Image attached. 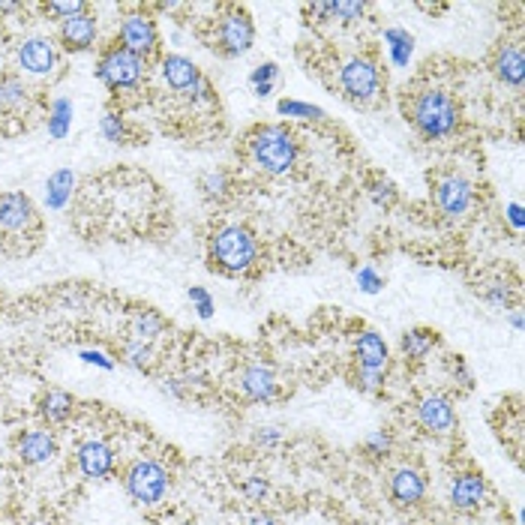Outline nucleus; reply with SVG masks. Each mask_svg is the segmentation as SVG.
Segmentation results:
<instances>
[{"label": "nucleus", "instance_id": "obj_1", "mask_svg": "<svg viewBox=\"0 0 525 525\" xmlns=\"http://www.w3.org/2000/svg\"><path fill=\"white\" fill-rule=\"evenodd\" d=\"M405 114H409L417 135L426 138V142H445V138L456 135L459 121H463L459 102L445 88L414 91L405 102Z\"/></svg>", "mask_w": 525, "mask_h": 525}, {"label": "nucleus", "instance_id": "obj_2", "mask_svg": "<svg viewBox=\"0 0 525 525\" xmlns=\"http://www.w3.org/2000/svg\"><path fill=\"white\" fill-rule=\"evenodd\" d=\"M246 154H250V163L264 171V175L285 177L292 175L300 159V142L288 126L264 123L255 126L250 138H246Z\"/></svg>", "mask_w": 525, "mask_h": 525}, {"label": "nucleus", "instance_id": "obj_3", "mask_svg": "<svg viewBox=\"0 0 525 525\" xmlns=\"http://www.w3.org/2000/svg\"><path fill=\"white\" fill-rule=\"evenodd\" d=\"M208 262L225 276L250 273L259 262V238L241 222H225L208 241Z\"/></svg>", "mask_w": 525, "mask_h": 525}, {"label": "nucleus", "instance_id": "obj_4", "mask_svg": "<svg viewBox=\"0 0 525 525\" xmlns=\"http://www.w3.org/2000/svg\"><path fill=\"white\" fill-rule=\"evenodd\" d=\"M123 489L135 505L156 508L168 498L171 475L156 459H135V463H130L123 471Z\"/></svg>", "mask_w": 525, "mask_h": 525}, {"label": "nucleus", "instance_id": "obj_5", "mask_svg": "<svg viewBox=\"0 0 525 525\" xmlns=\"http://www.w3.org/2000/svg\"><path fill=\"white\" fill-rule=\"evenodd\" d=\"M145 72H147V60L126 51L123 46H109L100 55V63H96V79L112 93L138 91L145 81Z\"/></svg>", "mask_w": 525, "mask_h": 525}, {"label": "nucleus", "instance_id": "obj_6", "mask_svg": "<svg viewBox=\"0 0 525 525\" xmlns=\"http://www.w3.org/2000/svg\"><path fill=\"white\" fill-rule=\"evenodd\" d=\"M339 91L346 93V100L367 105L381 93V70L372 58L355 55L342 60L339 67Z\"/></svg>", "mask_w": 525, "mask_h": 525}, {"label": "nucleus", "instance_id": "obj_7", "mask_svg": "<svg viewBox=\"0 0 525 525\" xmlns=\"http://www.w3.org/2000/svg\"><path fill=\"white\" fill-rule=\"evenodd\" d=\"M433 201L445 220L459 222L468 217L471 205H475V184L459 171H447L433 184Z\"/></svg>", "mask_w": 525, "mask_h": 525}, {"label": "nucleus", "instance_id": "obj_8", "mask_svg": "<svg viewBox=\"0 0 525 525\" xmlns=\"http://www.w3.org/2000/svg\"><path fill=\"white\" fill-rule=\"evenodd\" d=\"M252 42H255V25L250 13L241 6H229V13L217 21V48L225 58H241L252 48Z\"/></svg>", "mask_w": 525, "mask_h": 525}, {"label": "nucleus", "instance_id": "obj_9", "mask_svg": "<svg viewBox=\"0 0 525 525\" xmlns=\"http://www.w3.org/2000/svg\"><path fill=\"white\" fill-rule=\"evenodd\" d=\"M117 46H123L126 51H133L138 58H154L159 48V30L156 21L145 13H130L121 18L117 25Z\"/></svg>", "mask_w": 525, "mask_h": 525}, {"label": "nucleus", "instance_id": "obj_10", "mask_svg": "<svg viewBox=\"0 0 525 525\" xmlns=\"http://www.w3.org/2000/svg\"><path fill=\"white\" fill-rule=\"evenodd\" d=\"M414 417L430 435H450L456 430V405L447 393H423L414 405Z\"/></svg>", "mask_w": 525, "mask_h": 525}, {"label": "nucleus", "instance_id": "obj_11", "mask_svg": "<svg viewBox=\"0 0 525 525\" xmlns=\"http://www.w3.org/2000/svg\"><path fill=\"white\" fill-rule=\"evenodd\" d=\"M238 391L250 402H259V405L273 402L276 396H280V379H276V370L264 360L246 363V367L238 372Z\"/></svg>", "mask_w": 525, "mask_h": 525}, {"label": "nucleus", "instance_id": "obj_12", "mask_svg": "<svg viewBox=\"0 0 525 525\" xmlns=\"http://www.w3.org/2000/svg\"><path fill=\"white\" fill-rule=\"evenodd\" d=\"M75 466H79V471L88 480H109L114 475L117 454L102 438H88V442L75 447Z\"/></svg>", "mask_w": 525, "mask_h": 525}, {"label": "nucleus", "instance_id": "obj_13", "mask_svg": "<svg viewBox=\"0 0 525 525\" xmlns=\"http://www.w3.org/2000/svg\"><path fill=\"white\" fill-rule=\"evenodd\" d=\"M388 496L402 510L417 508L426 498V475L414 466H396L388 477Z\"/></svg>", "mask_w": 525, "mask_h": 525}, {"label": "nucleus", "instance_id": "obj_14", "mask_svg": "<svg viewBox=\"0 0 525 525\" xmlns=\"http://www.w3.org/2000/svg\"><path fill=\"white\" fill-rule=\"evenodd\" d=\"M487 496H489V487H487V480L477 475V471H459V475L450 480V487H447L450 508L459 510V513L480 510L487 505Z\"/></svg>", "mask_w": 525, "mask_h": 525}, {"label": "nucleus", "instance_id": "obj_15", "mask_svg": "<svg viewBox=\"0 0 525 525\" xmlns=\"http://www.w3.org/2000/svg\"><path fill=\"white\" fill-rule=\"evenodd\" d=\"M16 58L27 75H51L58 70V48L48 37H25L18 42Z\"/></svg>", "mask_w": 525, "mask_h": 525}, {"label": "nucleus", "instance_id": "obj_16", "mask_svg": "<svg viewBox=\"0 0 525 525\" xmlns=\"http://www.w3.org/2000/svg\"><path fill=\"white\" fill-rule=\"evenodd\" d=\"M37 225V208L25 192H4L0 196V231L25 234Z\"/></svg>", "mask_w": 525, "mask_h": 525}, {"label": "nucleus", "instance_id": "obj_17", "mask_svg": "<svg viewBox=\"0 0 525 525\" xmlns=\"http://www.w3.org/2000/svg\"><path fill=\"white\" fill-rule=\"evenodd\" d=\"M16 450L25 466H46L58 456V438L51 430H27L21 433Z\"/></svg>", "mask_w": 525, "mask_h": 525}, {"label": "nucleus", "instance_id": "obj_18", "mask_svg": "<svg viewBox=\"0 0 525 525\" xmlns=\"http://www.w3.org/2000/svg\"><path fill=\"white\" fill-rule=\"evenodd\" d=\"M492 72L501 84L508 88H522L525 81V55H522V46L520 42H501L492 55Z\"/></svg>", "mask_w": 525, "mask_h": 525}, {"label": "nucleus", "instance_id": "obj_19", "mask_svg": "<svg viewBox=\"0 0 525 525\" xmlns=\"http://www.w3.org/2000/svg\"><path fill=\"white\" fill-rule=\"evenodd\" d=\"M351 355H355V363L360 370L388 372L391 348H388V342H384V337L375 334V330H360V334L355 337V346H351Z\"/></svg>", "mask_w": 525, "mask_h": 525}, {"label": "nucleus", "instance_id": "obj_20", "mask_svg": "<svg viewBox=\"0 0 525 525\" xmlns=\"http://www.w3.org/2000/svg\"><path fill=\"white\" fill-rule=\"evenodd\" d=\"M159 75H163V81L168 84L171 91L184 93V96L196 88L201 79H205L196 63H192L189 58H184V55H166L163 60H159Z\"/></svg>", "mask_w": 525, "mask_h": 525}, {"label": "nucleus", "instance_id": "obj_21", "mask_svg": "<svg viewBox=\"0 0 525 525\" xmlns=\"http://www.w3.org/2000/svg\"><path fill=\"white\" fill-rule=\"evenodd\" d=\"M100 25H96L93 13H79L67 21H60V46L67 51H88L93 48Z\"/></svg>", "mask_w": 525, "mask_h": 525}, {"label": "nucleus", "instance_id": "obj_22", "mask_svg": "<svg viewBox=\"0 0 525 525\" xmlns=\"http://www.w3.org/2000/svg\"><path fill=\"white\" fill-rule=\"evenodd\" d=\"M438 346V334L433 327H412L400 337V351L409 363H423Z\"/></svg>", "mask_w": 525, "mask_h": 525}, {"label": "nucleus", "instance_id": "obj_23", "mask_svg": "<svg viewBox=\"0 0 525 525\" xmlns=\"http://www.w3.org/2000/svg\"><path fill=\"white\" fill-rule=\"evenodd\" d=\"M75 412V400H72V393L67 391H60V388H51L42 393V400H39V417L46 421L48 426H60V423H67L70 417Z\"/></svg>", "mask_w": 525, "mask_h": 525}, {"label": "nucleus", "instance_id": "obj_24", "mask_svg": "<svg viewBox=\"0 0 525 525\" xmlns=\"http://www.w3.org/2000/svg\"><path fill=\"white\" fill-rule=\"evenodd\" d=\"M72 189H75L72 168H58L55 175L46 180V205H48L51 210H63V208L70 205Z\"/></svg>", "mask_w": 525, "mask_h": 525}, {"label": "nucleus", "instance_id": "obj_25", "mask_svg": "<svg viewBox=\"0 0 525 525\" xmlns=\"http://www.w3.org/2000/svg\"><path fill=\"white\" fill-rule=\"evenodd\" d=\"M384 46H388V58L393 67H409L414 55V37L405 27H388L384 30Z\"/></svg>", "mask_w": 525, "mask_h": 525}, {"label": "nucleus", "instance_id": "obj_26", "mask_svg": "<svg viewBox=\"0 0 525 525\" xmlns=\"http://www.w3.org/2000/svg\"><path fill=\"white\" fill-rule=\"evenodd\" d=\"M130 334L138 342H154L156 337L166 334V321L154 309H135L130 318Z\"/></svg>", "mask_w": 525, "mask_h": 525}, {"label": "nucleus", "instance_id": "obj_27", "mask_svg": "<svg viewBox=\"0 0 525 525\" xmlns=\"http://www.w3.org/2000/svg\"><path fill=\"white\" fill-rule=\"evenodd\" d=\"M70 130H72V102L67 96H58L48 109V135L60 142V138L70 135Z\"/></svg>", "mask_w": 525, "mask_h": 525}, {"label": "nucleus", "instance_id": "obj_28", "mask_svg": "<svg viewBox=\"0 0 525 525\" xmlns=\"http://www.w3.org/2000/svg\"><path fill=\"white\" fill-rule=\"evenodd\" d=\"M276 81H280V67H276L273 60H267V63H259L252 72H250V88L255 96H271L273 88H276Z\"/></svg>", "mask_w": 525, "mask_h": 525}, {"label": "nucleus", "instance_id": "obj_29", "mask_svg": "<svg viewBox=\"0 0 525 525\" xmlns=\"http://www.w3.org/2000/svg\"><path fill=\"white\" fill-rule=\"evenodd\" d=\"M276 112L283 117H292V121H325V109H318L313 102H300V100H280L276 102Z\"/></svg>", "mask_w": 525, "mask_h": 525}, {"label": "nucleus", "instance_id": "obj_30", "mask_svg": "<svg viewBox=\"0 0 525 525\" xmlns=\"http://www.w3.org/2000/svg\"><path fill=\"white\" fill-rule=\"evenodd\" d=\"M367 189H370V198L375 201L379 208H393L396 205V198H400V192H396V184L391 177H384V175H372L367 180Z\"/></svg>", "mask_w": 525, "mask_h": 525}, {"label": "nucleus", "instance_id": "obj_31", "mask_svg": "<svg viewBox=\"0 0 525 525\" xmlns=\"http://www.w3.org/2000/svg\"><path fill=\"white\" fill-rule=\"evenodd\" d=\"M25 102H27V88L18 75L0 79V105H4V109H21Z\"/></svg>", "mask_w": 525, "mask_h": 525}, {"label": "nucleus", "instance_id": "obj_32", "mask_svg": "<svg viewBox=\"0 0 525 525\" xmlns=\"http://www.w3.org/2000/svg\"><path fill=\"white\" fill-rule=\"evenodd\" d=\"M198 189L205 192V198H213V201H222L229 196V175L225 171H205V175L198 177Z\"/></svg>", "mask_w": 525, "mask_h": 525}, {"label": "nucleus", "instance_id": "obj_33", "mask_svg": "<svg viewBox=\"0 0 525 525\" xmlns=\"http://www.w3.org/2000/svg\"><path fill=\"white\" fill-rule=\"evenodd\" d=\"M123 360L130 363L133 370L145 372V370H150V363H154V346H150V342L130 339L123 346Z\"/></svg>", "mask_w": 525, "mask_h": 525}, {"label": "nucleus", "instance_id": "obj_34", "mask_svg": "<svg viewBox=\"0 0 525 525\" xmlns=\"http://www.w3.org/2000/svg\"><path fill=\"white\" fill-rule=\"evenodd\" d=\"M367 16V4L360 0H334L330 4V21H339V25H355Z\"/></svg>", "mask_w": 525, "mask_h": 525}, {"label": "nucleus", "instance_id": "obj_35", "mask_svg": "<svg viewBox=\"0 0 525 525\" xmlns=\"http://www.w3.org/2000/svg\"><path fill=\"white\" fill-rule=\"evenodd\" d=\"M363 450L372 456V459H388L393 454V433L391 430H372L363 442Z\"/></svg>", "mask_w": 525, "mask_h": 525}, {"label": "nucleus", "instance_id": "obj_36", "mask_svg": "<svg viewBox=\"0 0 525 525\" xmlns=\"http://www.w3.org/2000/svg\"><path fill=\"white\" fill-rule=\"evenodd\" d=\"M100 133L105 142H112V145H121L123 138H126V123H123V117L117 114V112H109V114H102V121H100Z\"/></svg>", "mask_w": 525, "mask_h": 525}, {"label": "nucleus", "instance_id": "obj_37", "mask_svg": "<svg viewBox=\"0 0 525 525\" xmlns=\"http://www.w3.org/2000/svg\"><path fill=\"white\" fill-rule=\"evenodd\" d=\"M187 297H189V304H192V309H196V316H198V318H205V321L213 318V309H217V304H213V297H210L208 288L189 285Z\"/></svg>", "mask_w": 525, "mask_h": 525}, {"label": "nucleus", "instance_id": "obj_38", "mask_svg": "<svg viewBox=\"0 0 525 525\" xmlns=\"http://www.w3.org/2000/svg\"><path fill=\"white\" fill-rule=\"evenodd\" d=\"M484 300L496 309H508L513 304V288L505 280H496V283H489L484 288Z\"/></svg>", "mask_w": 525, "mask_h": 525}, {"label": "nucleus", "instance_id": "obj_39", "mask_svg": "<svg viewBox=\"0 0 525 525\" xmlns=\"http://www.w3.org/2000/svg\"><path fill=\"white\" fill-rule=\"evenodd\" d=\"M384 381H388V372L381 370H355V384L363 393H381L384 391Z\"/></svg>", "mask_w": 525, "mask_h": 525}, {"label": "nucleus", "instance_id": "obj_40", "mask_svg": "<svg viewBox=\"0 0 525 525\" xmlns=\"http://www.w3.org/2000/svg\"><path fill=\"white\" fill-rule=\"evenodd\" d=\"M241 492H243L246 501H252V505H262V501H267V496H271V484H267L264 477L252 475V477H246L243 484H241Z\"/></svg>", "mask_w": 525, "mask_h": 525}, {"label": "nucleus", "instance_id": "obj_41", "mask_svg": "<svg viewBox=\"0 0 525 525\" xmlns=\"http://www.w3.org/2000/svg\"><path fill=\"white\" fill-rule=\"evenodd\" d=\"M447 370H450V379H454V384H459V388H463V391H471V388H475V375H471V370L466 367V360L459 358V355H450Z\"/></svg>", "mask_w": 525, "mask_h": 525}, {"label": "nucleus", "instance_id": "obj_42", "mask_svg": "<svg viewBox=\"0 0 525 525\" xmlns=\"http://www.w3.org/2000/svg\"><path fill=\"white\" fill-rule=\"evenodd\" d=\"M355 280H358V288L363 295H379L381 288H384V280H381V273L375 271V267H360V271L355 273Z\"/></svg>", "mask_w": 525, "mask_h": 525}, {"label": "nucleus", "instance_id": "obj_43", "mask_svg": "<svg viewBox=\"0 0 525 525\" xmlns=\"http://www.w3.org/2000/svg\"><path fill=\"white\" fill-rule=\"evenodd\" d=\"M42 9H46L48 16H58L60 21H67L79 13H88V6H84L81 0H55V4H46Z\"/></svg>", "mask_w": 525, "mask_h": 525}, {"label": "nucleus", "instance_id": "obj_44", "mask_svg": "<svg viewBox=\"0 0 525 525\" xmlns=\"http://www.w3.org/2000/svg\"><path fill=\"white\" fill-rule=\"evenodd\" d=\"M252 438H255V445H259V447L273 450V447L283 445V430H280V426H259Z\"/></svg>", "mask_w": 525, "mask_h": 525}, {"label": "nucleus", "instance_id": "obj_45", "mask_svg": "<svg viewBox=\"0 0 525 525\" xmlns=\"http://www.w3.org/2000/svg\"><path fill=\"white\" fill-rule=\"evenodd\" d=\"M187 100L192 105H210V102H217V93H213V84L208 79H201L196 88L187 93Z\"/></svg>", "mask_w": 525, "mask_h": 525}, {"label": "nucleus", "instance_id": "obj_46", "mask_svg": "<svg viewBox=\"0 0 525 525\" xmlns=\"http://www.w3.org/2000/svg\"><path fill=\"white\" fill-rule=\"evenodd\" d=\"M79 360L91 363V367H100V370H105V372L114 370V360L105 355V351H100V348H81V351H79Z\"/></svg>", "mask_w": 525, "mask_h": 525}, {"label": "nucleus", "instance_id": "obj_47", "mask_svg": "<svg viewBox=\"0 0 525 525\" xmlns=\"http://www.w3.org/2000/svg\"><path fill=\"white\" fill-rule=\"evenodd\" d=\"M159 388H163V393L175 396V400H184V396H187V384H184V379H166L163 384H159Z\"/></svg>", "mask_w": 525, "mask_h": 525}, {"label": "nucleus", "instance_id": "obj_48", "mask_svg": "<svg viewBox=\"0 0 525 525\" xmlns=\"http://www.w3.org/2000/svg\"><path fill=\"white\" fill-rule=\"evenodd\" d=\"M508 222H510L517 231H522L525 220H522V205H520V201H510V205H508Z\"/></svg>", "mask_w": 525, "mask_h": 525}, {"label": "nucleus", "instance_id": "obj_49", "mask_svg": "<svg viewBox=\"0 0 525 525\" xmlns=\"http://www.w3.org/2000/svg\"><path fill=\"white\" fill-rule=\"evenodd\" d=\"M246 525H280V520L273 513H255V517L246 520Z\"/></svg>", "mask_w": 525, "mask_h": 525}, {"label": "nucleus", "instance_id": "obj_50", "mask_svg": "<svg viewBox=\"0 0 525 525\" xmlns=\"http://www.w3.org/2000/svg\"><path fill=\"white\" fill-rule=\"evenodd\" d=\"M510 325H513V330H522V316L513 313V316H510Z\"/></svg>", "mask_w": 525, "mask_h": 525}]
</instances>
